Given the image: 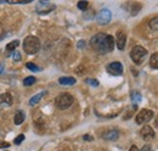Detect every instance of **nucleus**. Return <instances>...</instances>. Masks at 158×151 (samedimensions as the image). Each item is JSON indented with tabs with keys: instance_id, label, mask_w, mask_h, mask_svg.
I'll list each match as a JSON object with an SVG mask.
<instances>
[{
	"instance_id": "obj_1",
	"label": "nucleus",
	"mask_w": 158,
	"mask_h": 151,
	"mask_svg": "<svg viewBox=\"0 0 158 151\" xmlns=\"http://www.w3.org/2000/svg\"><path fill=\"white\" fill-rule=\"evenodd\" d=\"M90 45L95 51L100 54L111 53L114 49V38L105 33H98L91 38Z\"/></svg>"
},
{
	"instance_id": "obj_2",
	"label": "nucleus",
	"mask_w": 158,
	"mask_h": 151,
	"mask_svg": "<svg viewBox=\"0 0 158 151\" xmlns=\"http://www.w3.org/2000/svg\"><path fill=\"white\" fill-rule=\"evenodd\" d=\"M41 48V43H40L39 38L34 37V36H28L24 38L23 40V50L26 54L28 55H34L37 54Z\"/></svg>"
},
{
	"instance_id": "obj_3",
	"label": "nucleus",
	"mask_w": 158,
	"mask_h": 151,
	"mask_svg": "<svg viewBox=\"0 0 158 151\" xmlns=\"http://www.w3.org/2000/svg\"><path fill=\"white\" fill-rule=\"evenodd\" d=\"M74 101V97L69 93H61L55 99V105L59 110H66L68 109Z\"/></svg>"
},
{
	"instance_id": "obj_4",
	"label": "nucleus",
	"mask_w": 158,
	"mask_h": 151,
	"mask_svg": "<svg viewBox=\"0 0 158 151\" xmlns=\"http://www.w3.org/2000/svg\"><path fill=\"white\" fill-rule=\"evenodd\" d=\"M146 55H147V50L140 45L134 46L130 51V57L135 65H141L143 62V58L146 57Z\"/></svg>"
},
{
	"instance_id": "obj_5",
	"label": "nucleus",
	"mask_w": 158,
	"mask_h": 151,
	"mask_svg": "<svg viewBox=\"0 0 158 151\" xmlns=\"http://www.w3.org/2000/svg\"><path fill=\"white\" fill-rule=\"evenodd\" d=\"M152 118H153V111H152V110L143 109V110H141V111L136 114L135 122H136L138 124H143V123L150 122Z\"/></svg>"
},
{
	"instance_id": "obj_6",
	"label": "nucleus",
	"mask_w": 158,
	"mask_h": 151,
	"mask_svg": "<svg viewBox=\"0 0 158 151\" xmlns=\"http://www.w3.org/2000/svg\"><path fill=\"white\" fill-rule=\"evenodd\" d=\"M55 9H56V5H54V4L49 2V1H39V2L37 4V6H35V11H37V14H39V15L49 14V12H51V11L55 10Z\"/></svg>"
},
{
	"instance_id": "obj_7",
	"label": "nucleus",
	"mask_w": 158,
	"mask_h": 151,
	"mask_svg": "<svg viewBox=\"0 0 158 151\" xmlns=\"http://www.w3.org/2000/svg\"><path fill=\"white\" fill-rule=\"evenodd\" d=\"M111 19H112V14H111V11H110L108 9H102V10H100L98 16H96V21H98V23L101 24V26L108 24Z\"/></svg>"
},
{
	"instance_id": "obj_8",
	"label": "nucleus",
	"mask_w": 158,
	"mask_h": 151,
	"mask_svg": "<svg viewBox=\"0 0 158 151\" xmlns=\"http://www.w3.org/2000/svg\"><path fill=\"white\" fill-rule=\"evenodd\" d=\"M107 72L112 76H120L123 73V65L118 61L111 62L107 65Z\"/></svg>"
},
{
	"instance_id": "obj_9",
	"label": "nucleus",
	"mask_w": 158,
	"mask_h": 151,
	"mask_svg": "<svg viewBox=\"0 0 158 151\" xmlns=\"http://www.w3.org/2000/svg\"><path fill=\"white\" fill-rule=\"evenodd\" d=\"M140 134H141L142 139L146 141H150V140L155 139V136H156V133L152 129V127H150V126H143L140 131Z\"/></svg>"
},
{
	"instance_id": "obj_10",
	"label": "nucleus",
	"mask_w": 158,
	"mask_h": 151,
	"mask_svg": "<svg viewBox=\"0 0 158 151\" xmlns=\"http://www.w3.org/2000/svg\"><path fill=\"white\" fill-rule=\"evenodd\" d=\"M125 43H127V34L123 31H118L117 32V37H116V44H117L118 50H120V51L124 50Z\"/></svg>"
},
{
	"instance_id": "obj_11",
	"label": "nucleus",
	"mask_w": 158,
	"mask_h": 151,
	"mask_svg": "<svg viewBox=\"0 0 158 151\" xmlns=\"http://www.w3.org/2000/svg\"><path fill=\"white\" fill-rule=\"evenodd\" d=\"M102 138L105 140H110V141H116L119 138V132L117 129H110L102 134Z\"/></svg>"
},
{
	"instance_id": "obj_12",
	"label": "nucleus",
	"mask_w": 158,
	"mask_h": 151,
	"mask_svg": "<svg viewBox=\"0 0 158 151\" xmlns=\"http://www.w3.org/2000/svg\"><path fill=\"white\" fill-rule=\"evenodd\" d=\"M12 104V96L10 93L0 94V105H11Z\"/></svg>"
},
{
	"instance_id": "obj_13",
	"label": "nucleus",
	"mask_w": 158,
	"mask_h": 151,
	"mask_svg": "<svg viewBox=\"0 0 158 151\" xmlns=\"http://www.w3.org/2000/svg\"><path fill=\"white\" fill-rule=\"evenodd\" d=\"M76 82L77 79L73 77H61L59 79V83L61 85H74Z\"/></svg>"
},
{
	"instance_id": "obj_14",
	"label": "nucleus",
	"mask_w": 158,
	"mask_h": 151,
	"mask_svg": "<svg viewBox=\"0 0 158 151\" xmlns=\"http://www.w3.org/2000/svg\"><path fill=\"white\" fill-rule=\"evenodd\" d=\"M45 95H46V92H41V93H38L37 95L32 96V97H31V100H29V105H31V106H35V105L39 102L40 100H41Z\"/></svg>"
},
{
	"instance_id": "obj_15",
	"label": "nucleus",
	"mask_w": 158,
	"mask_h": 151,
	"mask_svg": "<svg viewBox=\"0 0 158 151\" xmlns=\"http://www.w3.org/2000/svg\"><path fill=\"white\" fill-rule=\"evenodd\" d=\"M23 121H24V113L22 112V111H17L16 114H15V118H14V122H15V124H17V126H20L23 123Z\"/></svg>"
},
{
	"instance_id": "obj_16",
	"label": "nucleus",
	"mask_w": 158,
	"mask_h": 151,
	"mask_svg": "<svg viewBox=\"0 0 158 151\" xmlns=\"http://www.w3.org/2000/svg\"><path fill=\"white\" fill-rule=\"evenodd\" d=\"M19 45H20V40H14V41L9 43V44L6 45V48H5V49H6V51H7V53H10V51H14Z\"/></svg>"
},
{
	"instance_id": "obj_17",
	"label": "nucleus",
	"mask_w": 158,
	"mask_h": 151,
	"mask_svg": "<svg viewBox=\"0 0 158 151\" xmlns=\"http://www.w3.org/2000/svg\"><path fill=\"white\" fill-rule=\"evenodd\" d=\"M150 66L155 70H158V53L153 54L151 56V60H150Z\"/></svg>"
},
{
	"instance_id": "obj_18",
	"label": "nucleus",
	"mask_w": 158,
	"mask_h": 151,
	"mask_svg": "<svg viewBox=\"0 0 158 151\" xmlns=\"http://www.w3.org/2000/svg\"><path fill=\"white\" fill-rule=\"evenodd\" d=\"M35 82H37V78L33 77V76H29V77H27L26 79H23V85H24V87H31V85H33Z\"/></svg>"
},
{
	"instance_id": "obj_19",
	"label": "nucleus",
	"mask_w": 158,
	"mask_h": 151,
	"mask_svg": "<svg viewBox=\"0 0 158 151\" xmlns=\"http://www.w3.org/2000/svg\"><path fill=\"white\" fill-rule=\"evenodd\" d=\"M141 99H142V95L140 94L139 92H131V100H133V102L135 105H138V102L141 101Z\"/></svg>"
},
{
	"instance_id": "obj_20",
	"label": "nucleus",
	"mask_w": 158,
	"mask_h": 151,
	"mask_svg": "<svg viewBox=\"0 0 158 151\" xmlns=\"http://www.w3.org/2000/svg\"><path fill=\"white\" fill-rule=\"evenodd\" d=\"M26 67H27L28 70L33 71V72H39V71H41V68H40L39 66H37V65L33 63V62H27V63H26Z\"/></svg>"
},
{
	"instance_id": "obj_21",
	"label": "nucleus",
	"mask_w": 158,
	"mask_h": 151,
	"mask_svg": "<svg viewBox=\"0 0 158 151\" xmlns=\"http://www.w3.org/2000/svg\"><path fill=\"white\" fill-rule=\"evenodd\" d=\"M150 28L152 31H158V17H155L150 21Z\"/></svg>"
},
{
	"instance_id": "obj_22",
	"label": "nucleus",
	"mask_w": 158,
	"mask_h": 151,
	"mask_svg": "<svg viewBox=\"0 0 158 151\" xmlns=\"http://www.w3.org/2000/svg\"><path fill=\"white\" fill-rule=\"evenodd\" d=\"M85 82H86V84H89L91 87H99V82L96 79H94V78H86Z\"/></svg>"
},
{
	"instance_id": "obj_23",
	"label": "nucleus",
	"mask_w": 158,
	"mask_h": 151,
	"mask_svg": "<svg viewBox=\"0 0 158 151\" xmlns=\"http://www.w3.org/2000/svg\"><path fill=\"white\" fill-rule=\"evenodd\" d=\"M88 1H79L78 4H77V6H78L79 10H81V11H85L86 9H88Z\"/></svg>"
},
{
	"instance_id": "obj_24",
	"label": "nucleus",
	"mask_w": 158,
	"mask_h": 151,
	"mask_svg": "<svg viewBox=\"0 0 158 151\" xmlns=\"http://www.w3.org/2000/svg\"><path fill=\"white\" fill-rule=\"evenodd\" d=\"M23 140H24V135H23V134H20V135H17V138L15 139V141H14V143H15L16 145H20Z\"/></svg>"
},
{
	"instance_id": "obj_25",
	"label": "nucleus",
	"mask_w": 158,
	"mask_h": 151,
	"mask_svg": "<svg viewBox=\"0 0 158 151\" xmlns=\"http://www.w3.org/2000/svg\"><path fill=\"white\" fill-rule=\"evenodd\" d=\"M12 58H14V61H20L21 60V54L19 51H14V54H12Z\"/></svg>"
},
{
	"instance_id": "obj_26",
	"label": "nucleus",
	"mask_w": 158,
	"mask_h": 151,
	"mask_svg": "<svg viewBox=\"0 0 158 151\" xmlns=\"http://www.w3.org/2000/svg\"><path fill=\"white\" fill-rule=\"evenodd\" d=\"M83 139H84V140H86V141H93V136H91V135H89V134H85V135L83 136Z\"/></svg>"
},
{
	"instance_id": "obj_27",
	"label": "nucleus",
	"mask_w": 158,
	"mask_h": 151,
	"mask_svg": "<svg viewBox=\"0 0 158 151\" xmlns=\"http://www.w3.org/2000/svg\"><path fill=\"white\" fill-rule=\"evenodd\" d=\"M140 151H152V148H151L150 145H145Z\"/></svg>"
},
{
	"instance_id": "obj_28",
	"label": "nucleus",
	"mask_w": 158,
	"mask_h": 151,
	"mask_svg": "<svg viewBox=\"0 0 158 151\" xmlns=\"http://www.w3.org/2000/svg\"><path fill=\"white\" fill-rule=\"evenodd\" d=\"M9 145H10V144L6 143V141H5V143H0V148H1V149H4V148H9Z\"/></svg>"
},
{
	"instance_id": "obj_29",
	"label": "nucleus",
	"mask_w": 158,
	"mask_h": 151,
	"mask_svg": "<svg viewBox=\"0 0 158 151\" xmlns=\"http://www.w3.org/2000/svg\"><path fill=\"white\" fill-rule=\"evenodd\" d=\"M84 46H85V43H84V40L79 41V43H78V48H79V49H83Z\"/></svg>"
},
{
	"instance_id": "obj_30",
	"label": "nucleus",
	"mask_w": 158,
	"mask_h": 151,
	"mask_svg": "<svg viewBox=\"0 0 158 151\" xmlns=\"http://www.w3.org/2000/svg\"><path fill=\"white\" fill-rule=\"evenodd\" d=\"M129 151H140L138 149V146H136V145H133V146H131V148H130V150Z\"/></svg>"
},
{
	"instance_id": "obj_31",
	"label": "nucleus",
	"mask_w": 158,
	"mask_h": 151,
	"mask_svg": "<svg viewBox=\"0 0 158 151\" xmlns=\"http://www.w3.org/2000/svg\"><path fill=\"white\" fill-rule=\"evenodd\" d=\"M155 126H156V128H158V116L156 117V119H155Z\"/></svg>"
},
{
	"instance_id": "obj_32",
	"label": "nucleus",
	"mask_w": 158,
	"mask_h": 151,
	"mask_svg": "<svg viewBox=\"0 0 158 151\" xmlns=\"http://www.w3.org/2000/svg\"><path fill=\"white\" fill-rule=\"evenodd\" d=\"M4 151H7V150H4Z\"/></svg>"
},
{
	"instance_id": "obj_33",
	"label": "nucleus",
	"mask_w": 158,
	"mask_h": 151,
	"mask_svg": "<svg viewBox=\"0 0 158 151\" xmlns=\"http://www.w3.org/2000/svg\"><path fill=\"white\" fill-rule=\"evenodd\" d=\"M0 68H1V66H0Z\"/></svg>"
}]
</instances>
